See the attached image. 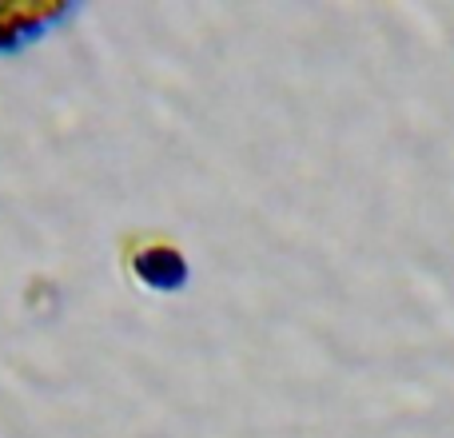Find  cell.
<instances>
[{"label": "cell", "mask_w": 454, "mask_h": 438, "mask_svg": "<svg viewBox=\"0 0 454 438\" xmlns=\"http://www.w3.org/2000/svg\"><path fill=\"white\" fill-rule=\"evenodd\" d=\"M84 0H0V56H24L72 28Z\"/></svg>", "instance_id": "1"}, {"label": "cell", "mask_w": 454, "mask_h": 438, "mask_svg": "<svg viewBox=\"0 0 454 438\" xmlns=\"http://www.w3.org/2000/svg\"><path fill=\"white\" fill-rule=\"evenodd\" d=\"M132 275L148 291H176L188 279V259L180 247L164 243L160 235H140L132 255Z\"/></svg>", "instance_id": "2"}]
</instances>
